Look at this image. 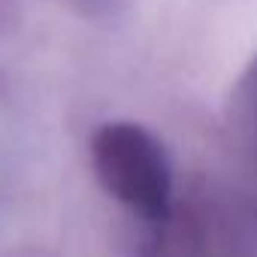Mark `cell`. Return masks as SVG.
<instances>
[{"instance_id": "6da1fadb", "label": "cell", "mask_w": 257, "mask_h": 257, "mask_svg": "<svg viewBox=\"0 0 257 257\" xmlns=\"http://www.w3.org/2000/svg\"><path fill=\"white\" fill-rule=\"evenodd\" d=\"M97 170L124 203L158 215L167 203V167L158 146L134 127H106L97 140Z\"/></svg>"}]
</instances>
